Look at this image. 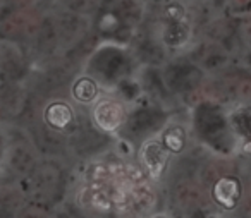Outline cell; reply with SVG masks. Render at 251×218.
Listing matches in <instances>:
<instances>
[{
	"label": "cell",
	"instance_id": "cell-1",
	"mask_svg": "<svg viewBox=\"0 0 251 218\" xmlns=\"http://www.w3.org/2000/svg\"><path fill=\"white\" fill-rule=\"evenodd\" d=\"M241 187L239 182L232 177H224L215 186V199L227 210H232L239 199Z\"/></svg>",
	"mask_w": 251,
	"mask_h": 218
}]
</instances>
